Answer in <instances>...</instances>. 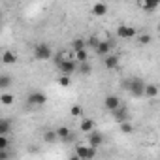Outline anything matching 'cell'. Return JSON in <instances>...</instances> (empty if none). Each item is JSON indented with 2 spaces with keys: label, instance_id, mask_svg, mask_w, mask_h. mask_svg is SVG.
Returning <instances> with one entry per match:
<instances>
[{
  "label": "cell",
  "instance_id": "cell-25",
  "mask_svg": "<svg viewBox=\"0 0 160 160\" xmlns=\"http://www.w3.org/2000/svg\"><path fill=\"white\" fill-rule=\"evenodd\" d=\"M8 147H10L8 134H0V149H8Z\"/></svg>",
  "mask_w": 160,
  "mask_h": 160
},
{
  "label": "cell",
  "instance_id": "cell-3",
  "mask_svg": "<svg viewBox=\"0 0 160 160\" xmlns=\"http://www.w3.org/2000/svg\"><path fill=\"white\" fill-rule=\"evenodd\" d=\"M53 57V49L49 43H38L34 47V58L36 60H49Z\"/></svg>",
  "mask_w": 160,
  "mask_h": 160
},
{
  "label": "cell",
  "instance_id": "cell-14",
  "mask_svg": "<svg viewBox=\"0 0 160 160\" xmlns=\"http://www.w3.org/2000/svg\"><path fill=\"white\" fill-rule=\"evenodd\" d=\"M57 134H58V139H62V141H70L72 139V130L68 126H58Z\"/></svg>",
  "mask_w": 160,
  "mask_h": 160
},
{
  "label": "cell",
  "instance_id": "cell-1",
  "mask_svg": "<svg viewBox=\"0 0 160 160\" xmlns=\"http://www.w3.org/2000/svg\"><path fill=\"white\" fill-rule=\"evenodd\" d=\"M122 89H126L136 98L145 96V83L141 81L139 77H130V79H126V81H122Z\"/></svg>",
  "mask_w": 160,
  "mask_h": 160
},
{
  "label": "cell",
  "instance_id": "cell-28",
  "mask_svg": "<svg viewBox=\"0 0 160 160\" xmlns=\"http://www.w3.org/2000/svg\"><path fill=\"white\" fill-rule=\"evenodd\" d=\"M98 43H100V40H98L96 36H91V38L87 40V45H89V47H92V49H96V47H98Z\"/></svg>",
  "mask_w": 160,
  "mask_h": 160
},
{
  "label": "cell",
  "instance_id": "cell-15",
  "mask_svg": "<svg viewBox=\"0 0 160 160\" xmlns=\"http://www.w3.org/2000/svg\"><path fill=\"white\" fill-rule=\"evenodd\" d=\"M141 6L145 12H154L160 6V0H141Z\"/></svg>",
  "mask_w": 160,
  "mask_h": 160
},
{
  "label": "cell",
  "instance_id": "cell-24",
  "mask_svg": "<svg viewBox=\"0 0 160 160\" xmlns=\"http://www.w3.org/2000/svg\"><path fill=\"white\" fill-rule=\"evenodd\" d=\"M12 130V122L8 119H0V134H8Z\"/></svg>",
  "mask_w": 160,
  "mask_h": 160
},
{
  "label": "cell",
  "instance_id": "cell-12",
  "mask_svg": "<svg viewBox=\"0 0 160 160\" xmlns=\"http://www.w3.org/2000/svg\"><path fill=\"white\" fill-rule=\"evenodd\" d=\"M158 92H160L158 85H154V83H145V96H147V98H156Z\"/></svg>",
  "mask_w": 160,
  "mask_h": 160
},
{
  "label": "cell",
  "instance_id": "cell-13",
  "mask_svg": "<svg viewBox=\"0 0 160 160\" xmlns=\"http://www.w3.org/2000/svg\"><path fill=\"white\" fill-rule=\"evenodd\" d=\"M113 117H115V121H117V122L121 124V122L128 121V111H126V109H124V108L121 106L119 109H115V111H113Z\"/></svg>",
  "mask_w": 160,
  "mask_h": 160
},
{
  "label": "cell",
  "instance_id": "cell-11",
  "mask_svg": "<svg viewBox=\"0 0 160 160\" xmlns=\"http://www.w3.org/2000/svg\"><path fill=\"white\" fill-rule=\"evenodd\" d=\"M104 64H106V68H108V70H115V68L119 66V57L109 53L108 57H104Z\"/></svg>",
  "mask_w": 160,
  "mask_h": 160
},
{
  "label": "cell",
  "instance_id": "cell-29",
  "mask_svg": "<svg viewBox=\"0 0 160 160\" xmlns=\"http://www.w3.org/2000/svg\"><path fill=\"white\" fill-rule=\"evenodd\" d=\"M138 42H139L141 45H147V43H151V36H149V34H141Z\"/></svg>",
  "mask_w": 160,
  "mask_h": 160
},
{
  "label": "cell",
  "instance_id": "cell-9",
  "mask_svg": "<svg viewBox=\"0 0 160 160\" xmlns=\"http://www.w3.org/2000/svg\"><path fill=\"white\" fill-rule=\"evenodd\" d=\"M94 51H96V55H100V57H108V55L111 53V43L106 42V40H100V43H98V47H96Z\"/></svg>",
  "mask_w": 160,
  "mask_h": 160
},
{
  "label": "cell",
  "instance_id": "cell-2",
  "mask_svg": "<svg viewBox=\"0 0 160 160\" xmlns=\"http://www.w3.org/2000/svg\"><path fill=\"white\" fill-rule=\"evenodd\" d=\"M58 70H60V73H66V75H72V73H75L77 72V60H73V58H70V57H64L58 64Z\"/></svg>",
  "mask_w": 160,
  "mask_h": 160
},
{
  "label": "cell",
  "instance_id": "cell-4",
  "mask_svg": "<svg viewBox=\"0 0 160 160\" xmlns=\"http://www.w3.org/2000/svg\"><path fill=\"white\" fill-rule=\"evenodd\" d=\"M96 154V147H91L89 143L87 145H75V156L77 158H92Z\"/></svg>",
  "mask_w": 160,
  "mask_h": 160
},
{
  "label": "cell",
  "instance_id": "cell-32",
  "mask_svg": "<svg viewBox=\"0 0 160 160\" xmlns=\"http://www.w3.org/2000/svg\"><path fill=\"white\" fill-rule=\"evenodd\" d=\"M10 2H15V0H10Z\"/></svg>",
  "mask_w": 160,
  "mask_h": 160
},
{
  "label": "cell",
  "instance_id": "cell-5",
  "mask_svg": "<svg viewBox=\"0 0 160 160\" xmlns=\"http://www.w3.org/2000/svg\"><path fill=\"white\" fill-rule=\"evenodd\" d=\"M117 34H119V38H121V40H132V38H136V36H138L136 28H134V27H130V25H119Z\"/></svg>",
  "mask_w": 160,
  "mask_h": 160
},
{
  "label": "cell",
  "instance_id": "cell-6",
  "mask_svg": "<svg viewBox=\"0 0 160 160\" xmlns=\"http://www.w3.org/2000/svg\"><path fill=\"white\" fill-rule=\"evenodd\" d=\"M28 104L30 106H36V108H40V106H45V102H47V96L43 94V92H40V91H34V92H30L28 94Z\"/></svg>",
  "mask_w": 160,
  "mask_h": 160
},
{
  "label": "cell",
  "instance_id": "cell-17",
  "mask_svg": "<svg viewBox=\"0 0 160 160\" xmlns=\"http://www.w3.org/2000/svg\"><path fill=\"white\" fill-rule=\"evenodd\" d=\"M2 62H4L6 66L15 64V62H17V55H15V53H12V51H4V55H2Z\"/></svg>",
  "mask_w": 160,
  "mask_h": 160
},
{
  "label": "cell",
  "instance_id": "cell-8",
  "mask_svg": "<svg viewBox=\"0 0 160 160\" xmlns=\"http://www.w3.org/2000/svg\"><path fill=\"white\" fill-rule=\"evenodd\" d=\"M102 143H104V136H102L98 130L89 132V145H91V147H96V149H98Z\"/></svg>",
  "mask_w": 160,
  "mask_h": 160
},
{
  "label": "cell",
  "instance_id": "cell-10",
  "mask_svg": "<svg viewBox=\"0 0 160 160\" xmlns=\"http://www.w3.org/2000/svg\"><path fill=\"white\" fill-rule=\"evenodd\" d=\"M91 12H92V15H96V17H106V13H108V4L96 2V4L91 8Z\"/></svg>",
  "mask_w": 160,
  "mask_h": 160
},
{
  "label": "cell",
  "instance_id": "cell-20",
  "mask_svg": "<svg viewBox=\"0 0 160 160\" xmlns=\"http://www.w3.org/2000/svg\"><path fill=\"white\" fill-rule=\"evenodd\" d=\"M12 81H13V79H12L8 73H2V75H0V89H2V91H6V89L12 85Z\"/></svg>",
  "mask_w": 160,
  "mask_h": 160
},
{
  "label": "cell",
  "instance_id": "cell-27",
  "mask_svg": "<svg viewBox=\"0 0 160 160\" xmlns=\"http://www.w3.org/2000/svg\"><path fill=\"white\" fill-rule=\"evenodd\" d=\"M132 130H134V126H132V124H130L128 121H124V122H121V132H122V134H130Z\"/></svg>",
  "mask_w": 160,
  "mask_h": 160
},
{
  "label": "cell",
  "instance_id": "cell-31",
  "mask_svg": "<svg viewBox=\"0 0 160 160\" xmlns=\"http://www.w3.org/2000/svg\"><path fill=\"white\" fill-rule=\"evenodd\" d=\"M158 32H160V23H158Z\"/></svg>",
  "mask_w": 160,
  "mask_h": 160
},
{
  "label": "cell",
  "instance_id": "cell-30",
  "mask_svg": "<svg viewBox=\"0 0 160 160\" xmlns=\"http://www.w3.org/2000/svg\"><path fill=\"white\" fill-rule=\"evenodd\" d=\"M70 113H72L73 117H79V115L83 113V109H81V106H73V108L70 109Z\"/></svg>",
  "mask_w": 160,
  "mask_h": 160
},
{
  "label": "cell",
  "instance_id": "cell-23",
  "mask_svg": "<svg viewBox=\"0 0 160 160\" xmlns=\"http://www.w3.org/2000/svg\"><path fill=\"white\" fill-rule=\"evenodd\" d=\"M43 139H45L47 143H53V141H57V139H58V134H57V130H45V134H43Z\"/></svg>",
  "mask_w": 160,
  "mask_h": 160
},
{
  "label": "cell",
  "instance_id": "cell-22",
  "mask_svg": "<svg viewBox=\"0 0 160 160\" xmlns=\"http://www.w3.org/2000/svg\"><path fill=\"white\" fill-rule=\"evenodd\" d=\"M75 60H77V62H85V60H89V51H87V47L75 51Z\"/></svg>",
  "mask_w": 160,
  "mask_h": 160
},
{
  "label": "cell",
  "instance_id": "cell-19",
  "mask_svg": "<svg viewBox=\"0 0 160 160\" xmlns=\"http://www.w3.org/2000/svg\"><path fill=\"white\" fill-rule=\"evenodd\" d=\"M85 47H87V42H85L83 38H75V40H72V49H73V53L79 51V49H85Z\"/></svg>",
  "mask_w": 160,
  "mask_h": 160
},
{
  "label": "cell",
  "instance_id": "cell-21",
  "mask_svg": "<svg viewBox=\"0 0 160 160\" xmlns=\"http://www.w3.org/2000/svg\"><path fill=\"white\" fill-rule=\"evenodd\" d=\"M13 100H15V96L10 94V92H2V94H0V102H2V106H12Z\"/></svg>",
  "mask_w": 160,
  "mask_h": 160
},
{
  "label": "cell",
  "instance_id": "cell-7",
  "mask_svg": "<svg viewBox=\"0 0 160 160\" xmlns=\"http://www.w3.org/2000/svg\"><path fill=\"white\" fill-rule=\"evenodd\" d=\"M104 106H106V109L108 111H115V109H119L121 108V98L119 96H115V94H109V96H106V100H104Z\"/></svg>",
  "mask_w": 160,
  "mask_h": 160
},
{
  "label": "cell",
  "instance_id": "cell-16",
  "mask_svg": "<svg viewBox=\"0 0 160 160\" xmlns=\"http://www.w3.org/2000/svg\"><path fill=\"white\" fill-rule=\"evenodd\" d=\"M79 128H81V132L89 134V132H92V130H94V121H92V119H83V121H81V124H79Z\"/></svg>",
  "mask_w": 160,
  "mask_h": 160
},
{
  "label": "cell",
  "instance_id": "cell-18",
  "mask_svg": "<svg viewBox=\"0 0 160 160\" xmlns=\"http://www.w3.org/2000/svg\"><path fill=\"white\" fill-rule=\"evenodd\" d=\"M77 72H79V73H83V75H89V73L92 72V64H91L89 60H85V62H79V66H77Z\"/></svg>",
  "mask_w": 160,
  "mask_h": 160
},
{
  "label": "cell",
  "instance_id": "cell-26",
  "mask_svg": "<svg viewBox=\"0 0 160 160\" xmlns=\"http://www.w3.org/2000/svg\"><path fill=\"white\" fill-rule=\"evenodd\" d=\"M58 85H60V87H70V75L62 73V75L58 77Z\"/></svg>",
  "mask_w": 160,
  "mask_h": 160
}]
</instances>
